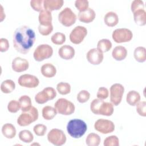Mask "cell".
<instances>
[{"label": "cell", "mask_w": 146, "mask_h": 146, "mask_svg": "<svg viewBox=\"0 0 146 146\" xmlns=\"http://www.w3.org/2000/svg\"><path fill=\"white\" fill-rule=\"evenodd\" d=\"M35 40L34 31L27 26H22L15 29L13 43L15 50L22 54H27Z\"/></svg>", "instance_id": "6da1fadb"}, {"label": "cell", "mask_w": 146, "mask_h": 146, "mask_svg": "<svg viewBox=\"0 0 146 146\" xmlns=\"http://www.w3.org/2000/svg\"><path fill=\"white\" fill-rule=\"evenodd\" d=\"M91 112L95 115L110 116L113 113V105L100 99H94L90 104Z\"/></svg>", "instance_id": "7a4b0ae2"}, {"label": "cell", "mask_w": 146, "mask_h": 146, "mask_svg": "<svg viewBox=\"0 0 146 146\" xmlns=\"http://www.w3.org/2000/svg\"><path fill=\"white\" fill-rule=\"evenodd\" d=\"M87 129L86 123L83 120L78 119L70 120L67 125V132L75 139H78L83 136Z\"/></svg>", "instance_id": "3957f363"}, {"label": "cell", "mask_w": 146, "mask_h": 146, "mask_svg": "<svg viewBox=\"0 0 146 146\" xmlns=\"http://www.w3.org/2000/svg\"><path fill=\"white\" fill-rule=\"evenodd\" d=\"M38 111L35 107H32L31 109L22 113L17 119V124L21 127L29 125L38 119Z\"/></svg>", "instance_id": "277c9868"}, {"label": "cell", "mask_w": 146, "mask_h": 146, "mask_svg": "<svg viewBox=\"0 0 146 146\" xmlns=\"http://www.w3.org/2000/svg\"><path fill=\"white\" fill-rule=\"evenodd\" d=\"M54 107L59 114L70 115L75 112V107L73 103L65 98L58 99L54 104Z\"/></svg>", "instance_id": "5b68a950"}, {"label": "cell", "mask_w": 146, "mask_h": 146, "mask_svg": "<svg viewBox=\"0 0 146 146\" xmlns=\"http://www.w3.org/2000/svg\"><path fill=\"white\" fill-rule=\"evenodd\" d=\"M53 54V49L51 46L47 44L38 45L33 53V57L37 62H41L48 59Z\"/></svg>", "instance_id": "8992f818"}, {"label": "cell", "mask_w": 146, "mask_h": 146, "mask_svg": "<svg viewBox=\"0 0 146 146\" xmlns=\"http://www.w3.org/2000/svg\"><path fill=\"white\" fill-rule=\"evenodd\" d=\"M77 17L76 14L72 11L70 7H66L62 10L58 14V21L66 27H70L73 25Z\"/></svg>", "instance_id": "52a82bcc"}, {"label": "cell", "mask_w": 146, "mask_h": 146, "mask_svg": "<svg viewBox=\"0 0 146 146\" xmlns=\"http://www.w3.org/2000/svg\"><path fill=\"white\" fill-rule=\"evenodd\" d=\"M48 141L56 146H60L66 142V136L64 132L58 128H53L47 134Z\"/></svg>", "instance_id": "ba28073f"}, {"label": "cell", "mask_w": 146, "mask_h": 146, "mask_svg": "<svg viewBox=\"0 0 146 146\" xmlns=\"http://www.w3.org/2000/svg\"><path fill=\"white\" fill-rule=\"evenodd\" d=\"M110 92L111 103L113 106H117L121 102L124 92V87L120 83H115L111 86Z\"/></svg>", "instance_id": "9c48e42d"}, {"label": "cell", "mask_w": 146, "mask_h": 146, "mask_svg": "<svg viewBox=\"0 0 146 146\" xmlns=\"http://www.w3.org/2000/svg\"><path fill=\"white\" fill-rule=\"evenodd\" d=\"M113 40L117 43L128 42L133 38L132 32L126 28H120L115 30L112 34Z\"/></svg>", "instance_id": "30bf717a"}, {"label": "cell", "mask_w": 146, "mask_h": 146, "mask_svg": "<svg viewBox=\"0 0 146 146\" xmlns=\"http://www.w3.org/2000/svg\"><path fill=\"white\" fill-rule=\"evenodd\" d=\"M56 96V92L55 89L51 87H47L36 94L35 100L38 104H42L46 103L48 100L54 99Z\"/></svg>", "instance_id": "8fae6325"}, {"label": "cell", "mask_w": 146, "mask_h": 146, "mask_svg": "<svg viewBox=\"0 0 146 146\" xmlns=\"http://www.w3.org/2000/svg\"><path fill=\"white\" fill-rule=\"evenodd\" d=\"M94 128L96 131L101 133L108 134L114 131L115 124L110 120L99 119L95 121Z\"/></svg>", "instance_id": "7c38bea8"}, {"label": "cell", "mask_w": 146, "mask_h": 146, "mask_svg": "<svg viewBox=\"0 0 146 146\" xmlns=\"http://www.w3.org/2000/svg\"><path fill=\"white\" fill-rule=\"evenodd\" d=\"M87 34V29L82 26H76L70 34V40L75 44L81 43Z\"/></svg>", "instance_id": "4fadbf2b"}, {"label": "cell", "mask_w": 146, "mask_h": 146, "mask_svg": "<svg viewBox=\"0 0 146 146\" xmlns=\"http://www.w3.org/2000/svg\"><path fill=\"white\" fill-rule=\"evenodd\" d=\"M18 84L26 88H35L39 84L38 78L33 75L25 74L21 75L18 79Z\"/></svg>", "instance_id": "5bb4252c"}, {"label": "cell", "mask_w": 146, "mask_h": 146, "mask_svg": "<svg viewBox=\"0 0 146 146\" xmlns=\"http://www.w3.org/2000/svg\"><path fill=\"white\" fill-rule=\"evenodd\" d=\"M86 58L88 62L93 65L100 64L104 58L103 54L100 52L97 48H93L90 49L86 54Z\"/></svg>", "instance_id": "9a60e30c"}, {"label": "cell", "mask_w": 146, "mask_h": 146, "mask_svg": "<svg viewBox=\"0 0 146 146\" xmlns=\"http://www.w3.org/2000/svg\"><path fill=\"white\" fill-rule=\"evenodd\" d=\"M11 67L14 71L22 72L26 71L29 68V63L26 59L18 56L13 60Z\"/></svg>", "instance_id": "2e32d148"}, {"label": "cell", "mask_w": 146, "mask_h": 146, "mask_svg": "<svg viewBox=\"0 0 146 146\" xmlns=\"http://www.w3.org/2000/svg\"><path fill=\"white\" fill-rule=\"evenodd\" d=\"M96 17V14L95 11L88 7L86 10L82 12H79L78 18V19L83 23H88L92 22Z\"/></svg>", "instance_id": "e0dca14e"}, {"label": "cell", "mask_w": 146, "mask_h": 146, "mask_svg": "<svg viewBox=\"0 0 146 146\" xmlns=\"http://www.w3.org/2000/svg\"><path fill=\"white\" fill-rule=\"evenodd\" d=\"M75 51L74 48L70 45L65 44L62 46L58 50L59 56L65 60H70L74 57Z\"/></svg>", "instance_id": "ac0fdd59"}, {"label": "cell", "mask_w": 146, "mask_h": 146, "mask_svg": "<svg viewBox=\"0 0 146 146\" xmlns=\"http://www.w3.org/2000/svg\"><path fill=\"white\" fill-rule=\"evenodd\" d=\"M63 0H44L43 7L44 10L51 12L59 10L63 6Z\"/></svg>", "instance_id": "d6986e66"}, {"label": "cell", "mask_w": 146, "mask_h": 146, "mask_svg": "<svg viewBox=\"0 0 146 146\" xmlns=\"http://www.w3.org/2000/svg\"><path fill=\"white\" fill-rule=\"evenodd\" d=\"M112 56L114 59L117 61L124 60L127 56V50L122 46H117L112 50Z\"/></svg>", "instance_id": "ffe728a7"}, {"label": "cell", "mask_w": 146, "mask_h": 146, "mask_svg": "<svg viewBox=\"0 0 146 146\" xmlns=\"http://www.w3.org/2000/svg\"><path fill=\"white\" fill-rule=\"evenodd\" d=\"M38 20L39 25L42 26H50L52 25V17L51 15V12L43 10L39 12L38 16Z\"/></svg>", "instance_id": "44dd1931"}, {"label": "cell", "mask_w": 146, "mask_h": 146, "mask_svg": "<svg viewBox=\"0 0 146 146\" xmlns=\"http://www.w3.org/2000/svg\"><path fill=\"white\" fill-rule=\"evenodd\" d=\"M42 74L46 78H52L56 73V67L51 63H46L42 66L40 68Z\"/></svg>", "instance_id": "7402d4cb"}, {"label": "cell", "mask_w": 146, "mask_h": 146, "mask_svg": "<svg viewBox=\"0 0 146 146\" xmlns=\"http://www.w3.org/2000/svg\"><path fill=\"white\" fill-rule=\"evenodd\" d=\"M104 22L107 26L114 27L119 22L118 15L113 11H109L104 15Z\"/></svg>", "instance_id": "603a6c76"}, {"label": "cell", "mask_w": 146, "mask_h": 146, "mask_svg": "<svg viewBox=\"0 0 146 146\" xmlns=\"http://www.w3.org/2000/svg\"><path fill=\"white\" fill-rule=\"evenodd\" d=\"M2 133L6 138L11 139L15 136L17 131L14 125L11 123H6L2 127Z\"/></svg>", "instance_id": "cb8c5ba5"}, {"label": "cell", "mask_w": 146, "mask_h": 146, "mask_svg": "<svg viewBox=\"0 0 146 146\" xmlns=\"http://www.w3.org/2000/svg\"><path fill=\"white\" fill-rule=\"evenodd\" d=\"M133 19L135 23L139 26H143L146 24V12L144 9L137 10L133 13Z\"/></svg>", "instance_id": "d4e9b609"}, {"label": "cell", "mask_w": 146, "mask_h": 146, "mask_svg": "<svg viewBox=\"0 0 146 146\" xmlns=\"http://www.w3.org/2000/svg\"><path fill=\"white\" fill-rule=\"evenodd\" d=\"M140 95L138 92L135 90H131L127 94L126 102L129 105L135 106L140 102Z\"/></svg>", "instance_id": "484cf974"}, {"label": "cell", "mask_w": 146, "mask_h": 146, "mask_svg": "<svg viewBox=\"0 0 146 146\" xmlns=\"http://www.w3.org/2000/svg\"><path fill=\"white\" fill-rule=\"evenodd\" d=\"M57 111L55 107L46 106L42 108V113L44 119L47 120H50L54 119V117L57 114Z\"/></svg>", "instance_id": "4316f807"}, {"label": "cell", "mask_w": 146, "mask_h": 146, "mask_svg": "<svg viewBox=\"0 0 146 146\" xmlns=\"http://www.w3.org/2000/svg\"><path fill=\"white\" fill-rule=\"evenodd\" d=\"M135 59L140 63H143L146 60V49L144 47L139 46L135 48L133 52Z\"/></svg>", "instance_id": "83f0119b"}, {"label": "cell", "mask_w": 146, "mask_h": 146, "mask_svg": "<svg viewBox=\"0 0 146 146\" xmlns=\"http://www.w3.org/2000/svg\"><path fill=\"white\" fill-rule=\"evenodd\" d=\"M15 88V83L11 79L3 81L1 84V91L4 94H10Z\"/></svg>", "instance_id": "f1b7e54d"}, {"label": "cell", "mask_w": 146, "mask_h": 146, "mask_svg": "<svg viewBox=\"0 0 146 146\" xmlns=\"http://www.w3.org/2000/svg\"><path fill=\"white\" fill-rule=\"evenodd\" d=\"M19 102L21 104V109L22 112L29 111L32 106L31 98L27 95H22L19 99Z\"/></svg>", "instance_id": "f546056e"}, {"label": "cell", "mask_w": 146, "mask_h": 146, "mask_svg": "<svg viewBox=\"0 0 146 146\" xmlns=\"http://www.w3.org/2000/svg\"><path fill=\"white\" fill-rule=\"evenodd\" d=\"M112 44L108 39H102L99 40L97 44V49L101 52H106L111 50Z\"/></svg>", "instance_id": "4dcf8cb0"}, {"label": "cell", "mask_w": 146, "mask_h": 146, "mask_svg": "<svg viewBox=\"0 0 146 146\" xmlns=\"http://www.w3.org/2000/svg\"><path fill=\"white\" fill-rule=\"evenodd\" d=\"M100 141V137L95 133H89L86 139V143L88 146H98Z\"/></svg>", "instance_id": "1f68e13d"}, {"label": "cell", "mask_w": 146, "mask_h": 146, "mask_svg": "<svg viewBox=\"0 0 146 146\" xmlns=\"http://www.w3.org/2000/svg\"><path fill=\"white\" fill-rule=\"evenodd\" d=\"M18 136L22 141L26 143H31L34 140V136L33 133L31 131L27 129L21 131L18 134Z\"/></svg>", "instance_id": "d6a6232c"}, {"label": "cell", "mask_w": 146, "mask_h": 146, "mask_svg": "<svg viewBox=\"0 0 146 146\" xmlns=\"http://www.w3.org/2000/svg\"><path fill=\"white\" fill-rule=\"evenodd\" d=\"M66 39V38L65 34L60 32L55 33L51 37V42L56 45L63 44L65 42Z\"/></svg>", "instance_id": "836d02e7"}, {"label": "cell", "mask_w": 146, "mask_h": 146, "mask_svg": "<svg viewBox=\"0 0 146 146\" xmlns=\"http://www.w3.org/2000/svg\"><path fill=\"white\" fill-rule=\"evenodd\" d=\"M56 90L60 95H67L71 92V86L66 82H59L56 85Z\"/></svg>", "instance_id": "e575fe53"}, {"label": "cell", "mask_w": 146, "mask_h": 146, "mask_svg": "<svg viewBox=\"0 0 146 146\" xmlns=\"http://www.w3.org/2000/svg\"><path fill=\"white\" fill-rule=\"evenodd\" d=\"M104 146H118L119 145V138L115 135H111L107 137L103 142Z\"/></svg>", "instance_id": "d590c367"}, {"label": "cell", "mask_w": 146, "mask_h": 146, "mask_svg": "<svg viewBox=\"0 0 146 146\" xmlns=\"http://www.w3.org/2000/svg\"><path fill=\"white\" fill-rule=\"evenodd\" d=\"M21 108V104L19 101L16 100H11L7 105L8 111L11 113H16Z\"/></svg>", "instance_id": "8d00e7d4"}, {"label": "cell", "mask_w": 146, "mask_h": 146, "mask_svg": "<svg viewBox=\"0 0 146 146\" xmlns=\"http://www.w3.org/2000/svg\"><path fill=\"white\" fill-rule=\"evenodd\" d=\"M47 127L42 124H38L33 128V131L36 136H43L47 132Z\"/></svg>", "instance_id": "74e56055"}, {"label": "cell", "mask_w": 146, "mask_h": 146, "mask_svg": "<svg viewBox=\"0 0 146 146\" xmlns=\"http://www.w3.org/2000/svg\"><path fill=\"white\" fill-rule=\"evenodd\" d=\"M90 98V94L87 90H82L77 95V100L80 103L87 102Z\"/></svg>", "instance_id": "f35d334b"}, {"label": "cell", "mask_w": 146, "mask_h": 146, "mask_svg": "<svg viewBox=\"0 0 146 146\" xmlns=\"http://www.w3.org/2000/svg\"><path fill=\"white\" fill-rule=\"evenodd\" d=\"M75 6L79 12L86 10L89 6V2L87 0H76L75 2Z\"/></svg>", "instance_id": "ab89813d"}, {"label": "cell", "mask_w": 146, "mask_h": 146, "mask_svg": "<svg viewBox=\"0 0 146 146\" xmlns=\"http://www.w3.org/2000/svg\"><path fill=\"white\" fill-rule=\"evenodd\" d=\"M30 6L34 10L40 12L44 10L43 0H31Z\"/></svg>", "instance_id": "60d3db41"}, {"label": "cell", "mask_w": 146, "mask_h": 146, "mask_svg": "<svg viewBox=\"0 0 146 146\" xmlns=\"http://www.w3.org/2000/svg\"><path fill=\"white\" fill-rule=\"evenodd\" d=\"M38 31L39 33L43 36L48 35L51 33L53 30V26L51 25L50 26H42L39 25L38 26Z\"/></svg>", "instance_id": "b9f144b4"}, {"label": "cell", "mask_w": 146, "mask_h": 146, "mask_svg": "<svg viewBox=\"0 0 146 146\" xmlns=\"http://www.w3.org/2000/svg\"><path fill=\"white\" fill-rule=\"evenodd\" d=\"M136 111L137 113L141 116H146V102H139L136 105Z\"/></svg>", "instance_id": "7bdbcfd3"}, {"label": "cell", "mask_w": 146, "mask_h": 146, "mask_svg": "<svg viewBox=\"0 0 146 146\" xmlns=\"http://www.w3.org/2000/svg\"><path fill=\"white\" fill-rule=\"evenodd\" d=\"M131 9L132 13L135 11L141 10L144 9V3L143 1L141 0H134L132 1L131 6Z\"/></svg>", "instance_id": "ee69618b"}, {"label": "cell", "mask_w": 146, "mask_h": 146, "mask_svg": "<svg viewBox=\"0 0 146 146\" xmlns=\"http://www.w3.org/2000/svg\"><path fill=\"white\" fill-rule=\"evenodd\" d=\"M108 95H109V91L107 88L104 87H100L99 88L96 94V96L98 99L104 100L107 99Z\"/></svg>", "instance_id": "f6af8a7d"}, {"label": "cell", "mask_w": 146, "mask_h": 146, "mask_svg": "<svg viewBox=\"0 0 146 146\" xmlns=\"http://www.w3.org/2000/svg\"><path fill=\"white\" fill-rule=\"evenodd\" d=\"M9 48V43L7 39L2 38L0 39V51L2 52H6Z\"/></svg>", "instance_id": "bcb514c9"}, {"label": "cell", "mask_w": 146, "mask_h": 146, "mask_svg": "<svg viewBox=\"0 0 146 146\" xmlns=\"http://www.w3.org/2000/svg\"><path fill=\"white\" fill-rule=\"evenodd\" d=\"M0 6H1V19H0V21L2 22L5 18V14L3 12V9L2 6L1 5Z\"/></svg>", "instance_id": "7dc6e473"}, {"label": "cell", "mask_w": 146, "mask_h": 146, "mask_svg": "<svg viewBox=\"0 0 146 146\" xmlns=\"http://www.w3.org/2000/svg\"><path fill=\"white\" fill-rule=\"evenodd\" d=\"M36 144H37V145H39V144H38V143H34V144H31V145H36Z\"/></svg>", "instance_id": "c3c4849f"}]
</instances>
